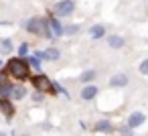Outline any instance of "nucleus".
<instances>
[{
	"mask_svg": "<svg viewBox=\"0 0 148 136\" xmlns=\"http://www.w3.org/2000/svg\"><path fill=\"white\" fill-rule=\"evenodd\" d=\"M4 71H6L10 77L18 79V81H25V79L31 77V65H29L27 59H21V57H10Z\"/></svg>",
	"mask_w": 148,
	"mask_h": 136,
	"instance_id": "nucleus-1",
	"label": "nucleus"
},
{
	"mask_svg": "<svg viewBox=\"0 0 148 136\" xmlns=\"http://www.w3.org/2000/svg\"><path fill=\"white\" fill-rule=\"evenodd\" d=\"M23 29L29 33V35H35V37H45V31H47V19L43 16H31L23 23Z\"/></svg>",
	"mask_w": 148,
	"mask_h": 136,
	"instance_id": "nucleus-2",
	"label": "nucleus"
},
{
	"mask_svg": "<svg viewBox=\"0 0 148 136\" xmlns=\"http://www.w3.org/2000/svg\"><path fill=\"white\" fill-rule=\"evenodd\" d=\"M31 83L35 87V91H41V93H49V95H57V89L53 87V79H49L45 73H37L31 77Z\"/></svg>",
	"mask_w": 148,
	"mask_h": 136,
	"instance_id": "nucleus-3",
	"label": "nucleus"
},
{
	"mask_svg": "<svg viewBox=\"0 0 148 136\" xmlns=\"http://www.w3.org/2000/svg\"><path fill=\"white\" fill-rule=\"evenodd\" d=\"M73 12H75V0H57L53 4V10H49V14L57 16L59 21L73 16Z\"/></svg>",
	"mask_w": 148,
	"mask_h": 136,
	"instance_id": "nucleus-4",
	"label": "nucleus"
},
{
	"mask_svg": "<svg viewBox=\"0 0 148 136\" xmlns=\"http://www.w3.org/2000/svg\"><path fill=\"white\" fill-rule=\"evenodd\" d=\"M47 27H49V31L55 35V39H59V37H65L63 35V31H65V25L57 19V16H53V14H49L47 16Z\"/></svg>",
	"mask_w": 148,
	"mask_h": 136,
	"instance_id": "nucleus-5",
	"label": "nucleus"
},
{
	"mask_svg": "<svg viewBox=\"0 0 148 136\" xmlns=\"http://www.w3.org/2000/svg\"><path fill=\"white\" fill-rule=\"evenodd\" d=\"M146 120H148V118H146V114L138 110V112H132V114L126 118V122H124V124H126V126H130L132 130H136V128L144 126V122H146Z\"/></svg>",
	"mask_w": 148,
	"mask_h": 136,
	"instance_id": "nucleus-6",
	"label": "nucleus"
},
{
	"mask_svg": "<svg viewBox=\"0 0 148 136\" xmlns=\"http://www.w3.org/2000/svg\"><path fill=\"white\" fill-rule=\"evenodd\" d=\"M93 130L99 132V134H114L118 128L114 126V122H112L110 118H99V120L93 124Z\"/></svg>",
	"mask_w": 148,
	"mask_h": 136,
	"instance_id": "nucleus-7",
	"label": "nucleus"
},
{
	"mask_svg": "<svg viewBox=\"0 0 148 136\" xmlns=\"http://www.w3.org/2000/svg\"><path fill=\"white\" fill-rule=\"evenodd\" d=\"M0 114H2L6 120H10L16 114V106L10 98H0Z\"/></svg>",
	"mask_w": 148,
	"mask_h": 136,
	"instance_id": "nucleus-8",
	"label": "nucleus"
},
{
	"mask_svg": "<svg viewBox=\"0 0 148 136\" xmlns=\"http://www.w3.org/2000/svg\"><path fill=\"white\" fill-rule=\"evenodd\" d=\"M97 95H99V87H97L95 83L83 85V87H81V91H79V98H81L83 102H93Z\"/></svg>",
	"mask_w": 148,
	"mask_h": 136,
	"instance_id": "nucleus-9",
	"label": "nucleus"
},
{
	"mask_svg": "<svg viewBox=\"0 0 148 136\" xmlns=\"http://www.w3.org/2000/svg\"><path fill=\"white\" fill-rule=\"evenodd\" d=\"M128 83H130V77H128V73H124V71H120V73L112 75V77H110V81H108V85H110V87H114V89L126 87Z\"/></svg>",
	"mask_w": 148,
	"mask_h": 136,
	"instance_id": "nucleus-10",
	"label": "nucleus"
},
{
	"mask_svg": "<svg viewBox=\"0 0 148 136\" xmlns=\"http://www.w3.org/2000/svg\"><path fill=\"white\" fill-rule=\"evenodd\" d=\"M87 35H89V39L91 41H101V39H106L108 35H106V27L103 25H91L89 27V31H87Z\"/></svg>",
	"mask_w": 148,
	"mask_h": 136,
	"instance_id": "nucleus-11",
	"label": "nucleus"
},
{
	"mask_svg": "<svg viewBox=\"0 0 148 136\" xmlns=\"http://www.w3.org/2000/svg\"><path fill=\"white\" fill-rule=\"evenodd\" d=\"M106 43H108L110 49H122V47L126 45V39H124L122 35H116V33H114V35H108V37H106Z\"/></svg>",
	"mask_w": 148,
	"mask_h": 136,
	"instance_id": "nucleus-12",
	"label": "nucleus"
},
{
	"mask_svg": "<svg viewBox=\"0 0 148 136\" xmlns=\"http://www.w3.org/2000/svg\"><path fill=\"white\" fill-rule=\"evenodd\" d=\"M59 59H61V49H59V47H47V49L43 51V61L55 63V61H59Z\"/></svg>",
	"mask_w": 148,
	"mask_h": 136,
	"instance_id": "nucleus-13",
	"label": "nucleus"
},
{
	"mask_svg": "<svg viewBox=\"0 0 148 136\" xmlns=\"http://www.w3.org/2000/svg\"><path fill=\"white\" fill-rule=\"evenodd\" d=\"M14 51V43L10 37H2L0 39V55H12Z\"/></svg>",
	"mask_w": 148,
	"mask_h": 136,
	"instance_id": "nucleus-14",
	"label": "nucleus"
},
{
	"mask_svg": "<svg viewBox=\"0 0 148 136\" xmlns=\"http://www.w3.org/2000/svg\"><path fill=\"white\" fill-rule=\"evenodd\" d=\"M95 77H97V69H85V71H81L79 81H81L83 85H89V83L95 81Z\"/></svg>",
	"mask_w": 148,
	"mask_h": 136,
	"instance_id": "nucleus-15",
	"label": "nucleus"
},
{
	"mask_svg": "<svg viewBox=\"0 0 148 136\" xmlns=\"http://www.w3.org/2000/svg\"><path fill=\"white\" fill-rule=\"evenodd\" d=\"M27 95H29V91H27V87L18 83V85H14V87H12V93H10V100H12V102H21V100H25Z\"/></svg>",
	"mask_w": 148,
	"mask_h": 136,
	"instance_id": "nucleus-16",
	"label": "nucleus"
},
{
	"mask_svg": "<svg viewBox=\"0 0 148 136\" xmlns=\"http://www.w3.org/2000/svg\"><path fill=\"white\" fill-rule=\"evenodd\" d=\"M79 33H81V25H77V23H67L65 25V31H63L65 37H75Z\"/></svg>",
	"mask_w": 148,
	"mask_h": 136,
	"instance_id": "nucleus-17",
	"label": "nucleus"
},
{
	"mask_svg": "<svg viewBox=\"0 0 148 136\" xmlns=\"http://www.w3.org/2000/svg\"><path fill=\"white\" fill-rule=\"evenodd\" d=\"M12 87H14V83H4L2 87H0V98H10Z\"/></svg>",
	"mask_w": 148,
	"mask_h": 136,
	"instance_id": "nucleus-18",
	"label": "nucleus"
},
{
	"mask_svg": "<svg viewBox=\"0 0 148 136\" xmlns=\"http://www.w3.org/2000/svg\"><path fill=\"white\" fill-rule=\"evenodd\" d=\"M53 87L57 89V93H63V95H65L67 100H71V93H69V89H67V87H63V85H61L59 81H53Z\"/></svg>",
	"mask_w": 148,
	"mask_h": 136,
	"instance_id": "nucleus-19",
	"label": "nucleus"
},
{
	"mask_svg": "<svg viewBox=\"0 0 148 136\" xmlns=\"http://www.w3.org/2000/svg\"><path fill=\"white\" fill-rule=\"evenodd\" d=\"M18 57L21 59H27L29 57V43H21L18 45Z\"/></svg>",
	"mask_w": 148,
	"mask_h": 136,
	"instance_id": "nucleus-20",
	"label": "nucleus"
},
{
	"mask_svg": "<svg viewBox=\"0 0 148 136\" xmlns=\"http://www.w3.org/2000/svg\"><path fill=\"white\" fill-rule=\"evenodd\" d=\"M29 65H31V67H35V71H39V73L43 71V69H41V59H37L35 55H31V57H29Z\"/></svg>",
	"mask_w": 148,
	"mask_h": 136,
	"instance_id": "nucleus-21",
	"label": "nucleus"
},
{
	"mask_svg": "<svg viewBox=\"0 0 148 136\" xmlns=\"http://www.w3.org/2000/svg\"><path fill=\"white\" fill-rule=\"evenodd\" d=\"M31 102H33V104H43V102H45V93L33 91V93H31Z\"/></svg>",
	"mask_w": 148,
	"mask_h": 136,
	"instance_id": "nucleus-22",
	"label": "nucleus"
},
{
	"mask_svg": "<svg viewBox=\"0 0 148 136\" xmlns=\"http://www.w3.org/2000/svg\"><path fill=\"white\" fill-rule=\"evenodd\" d=\"M118 132H120V136H134V130L130 126H126V124L118 126Z\"/></svg>",
	"mask_w": 148,
	"mask_h": 136,
	"instance_id": "nucleus-23",
	"label": "nucleus"
},
{
	"mask_svg": "<svg viewBox=\"0 0 148 136\" xmlns=\"http://www.w3.org/2000/svg\"><path fill=\"white\" fill-rule=\"evenodd\" d=\"M138 71H140V75H148V59H142V61H140Z\"/></svg>",
	"mask_w": 148,
	"mask_h": 136,
	"instance_id": "nucleus-24",
	"label": "nucleus"
},
{
	"mask_svg": "<svg viewBox=\"0 0 148 136\" xmlns=\"http://www.w3.org/2000/svg\"><path fill=\"white\" fill-rule=\"evenodd\" d=\"M4 83H8V73L6 71H0V87H2Z\"/></svg>",
	"mask_w": 148,
	"mask_h": 136,
	"instance_id": "nucleus-25",
	"label": "nucleus"
},
{
	"mask_svg": "<svg viewBox=\"0 0 148 136\" xmlns=\"http://www.w3.org/2000/svg\"><path fill=\"white\" fill-rule=\"evenodd\" d=\"M0 136H8V134H6V132H2V130H0Z\"/></svg>",
	"mask_w": 148,
	"mask_h": 136,
	"instance_id": "nucleus-26",
	"label": "nucleus"
},
{
	"mask_svg": "<svg viewBox=\"0 0 148 136\" xmlns=\"http://www.w3.org/2000/svg\"><path fill=\"white\" fill-rule=\"evenodd\" d=\"M0 67H2V59H0Z\"/></svg>",
	"mask_w": 148,
	"mask_h": 136,
	"instance_id": "nucleus-27",
	"label": "nucleus"
},
{
	"mask_svg": "<svg viewBox=\"0 0 148 136\" xmlns=\"http://www.w3.org/2000/svg\"><path fill=\"white\" fill-rule=\"evenodd\" d=\"M23 136H31V134H23Z\"/></svg>",
	"mask_w": 148,
	"mask_h": 136,
	"instance_id": "nucleus-28",
	"label": "nucleus"
},
{
	"mask_svg": "<svg viewBox=\"0 0 148 136\" xmlns=\"http://www.w3.org/2000/svg\"><path fill=\"white\" fill-rule=\"evenodd\" d=\"M146 136H148V134H146Z\"/></svg>",
	"mask_w": 148,
	"mask_h": 136,
	"instance_id": "nucleus-29",
	"label": "nucleus"
}]
</instances>
